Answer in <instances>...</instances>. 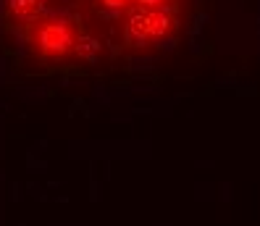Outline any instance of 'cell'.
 Listing matches in <instances>:
<instances>
[{"label":"cell","mask_w":260,"mask_h":226,"mask_svg":"<svg viewBox=\"0 0 260 226\" xmlns=\"http://www.w3.org/2000/svg\"><path fill=\"white\" fill-rule=\"evenodd\" d=\"M35 29V50L42 61H63L74 53V29L66 21H37Z\"/></svg>","instance_id":"6da1fadb"},{"label":"cell","mask_w":260,"mask_h":226,"mask_svg":"<svg viewBox=\"0 0 260 226\" xmlns=\"http://www.w3.org/2000/svg\"><path fill=\"white\" fill-rule=\"evenodd\" d=\"M8 11L19 24L32 26L40 19H45V0H8Z\"/></svg>","instance_id":"7a4b0ae2"},{"label":"cell","mask_w":260,"mask_h":226,"mask_svg":"<svg viewBox=\"0 0 260 226\" xmlns=\"http://www.w3.org/2000/svg\"><path fill=\"white\" fill-rule=\"evenodd\" d=\"M100 50H103V45H100L98 37H92V35H76V40H74V55L76 58L92 63V61H98Z\"/></svg>","instance_id":"3957f363"},{"label":"cell","mask_w":260,"mask_h":226,"mask_svg":"<svg viewBox=\"0 0 260 226\" xmlns=\"http://www.w3.org/2000/svg\"><path fill=\"white\" fill-rule=\"evenodd\" d=\"M132 3H134V0H100V6L108 11L111 16H113V13H126L132 8Z\"/></svg>","instance_id":"277c9868"},{"label":"cell","mask_w":260,"mask_h":226,"mask_svg":"<svg viewBox=\"0 0 260 226\" xmlns=\"http://www.w3.org/2000/svg\"><path fill=\"white\" fill-rule=\"evenodd\" d=\"M176 0H134L137 8H145V11H152V8H163V6H174Z\"/></svg>","instance_id":"5b68a950"}]
</instances>
